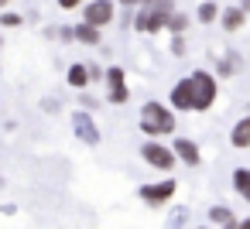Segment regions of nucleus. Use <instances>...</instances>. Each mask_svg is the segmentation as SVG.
I'll use <instances>...</instances> for the list:
<instances>
[{
	"label": "nucleus",
	"instance_id": "1",
	"mask_svg": "<svg viewBox=\"0 0 250 229\" xmlns=\"http://www.w3.org/2000/svg\"><path fill=\"white\" fill-rule=\"evenodd\" d=\"M212 103H216V76H209L206 69H195L171 89V106H178V110L206 113Z\"/></svg>",
	"mask_w": 250,
	"mask_h": 229
},
{
	"label": "nucleus",
	"instance_id": "2",
	"mask_svg": "<svg viewBox=\"0 0 250 229\" xmlns=\"http://www.w3.org/2000/svg\"><path fill=\"white\" fill-rule=\"evenodd\" d=\"M141 130L151 140L168 137V134H175V113L168 106H161V103H144L141 106Z\"/></svg>",
	"mask_w": 250,
	"mask_h": 229
},
{
	"label": "nucleus",
	"instance_id": "3",
	"mask_svg": "<svg viewBox=\"0 0 250 229\" xmlns=\"http://www.w3.org/2000/svg\"><path fill=\"white\" fill-rule=\"evenodd\" d=\"M171 18H175V14H171V0H151V4L141 7L134 28H137L141 35H154V31H161V28H168Z\"/></svg>",
	"mask_w": 250,
	"mask_h": 229
},
{
	"label": "nucleus",
	"instance_id": "4",
	"mask_svg": "<svg viewBox=\"0 0 250 229\" xmlns=\"http://www.w3.org/2000/svg\"><path fill=\"white\" fill-rule=\"evenodd\" d=\"M141 157H144L151 168H158V171H171V168L178 164L175 147H165L161 140H147V144H141Z\"/></svg>",
	"mask_w": 250,
	"mask_h": 229
},
{
	"label": "nucleus",
	"instance_id": "5",
	"mask_svg": "<svg viewBox=\"0 0 250 229\" xmlns=\"http://www.w3.org/2000/svg\"><path fill=\"white\" fill-rule=\"evenodd\" d=\"M127 76H124V69L120 65H110L106 69V103H113V106H120V103H127L130 99V89H127V82H124Z\"/></svg>",
	"mask_w": 250,
	"mask_h": 229
},
{
	"label": "nucleus",
	"instance_id": "6",
	"mask_svg": "<svg viewBox=\"0 0 250 229\" xmlns=\"http://www.w3.org/2000/svg\"><path fill=\"white\" fill-rule=\"evenodd\" d=\"M113 21V4L110 0H93V4H86L83 7V24H93V28H106Z\"/></svg>",
	"mask_w": 250,
	"mask_h": 229
},
{
	"label": "nucleus",
	"instance_id": "7",
	"mask_svg": "<svg viewBox=\"0 0 250 229\" xmlns=\"http://www.w3.org/2000/svg\"><path fill=\"white\" fill-rule=\"evenodd\" d=\"M175 181L168 178V181H158V185H141V198L147 202V205H161V202H168L171 195H175Z\"/></svg>",
	"mask_w": 250,
	"mask_h": 229
},
{
	"label": "nucleus",
	"instance_id": "8",
	"mask_svg": "<svg viewBox=\"0 0 250 229\" xmlns=\"http://www.w3.org/2000/svg\"><path fill=\"white\" fill-rule=\"evenodd\" d=\"M72 127H76V137H79L83 144H89V147L100 144V130H96V123H93L89 113H76V116H72Z\"/></svg>",
	"mask_w": 250,
	"mask_h": 229
},
{
	"label": "nucleus",
	"instance_id": "9",
	"mask_svg": "<svg viewBox=\"0 0 250 229\" xmlns=\"http://www.w3.org/2000/svg\"><path fill=\"white\" fill-rule=\"evenodd\" d=\"M175 154H178V161L188 164V168H199V164H202V154H199V144H195V140L178 137V140H175Z\"/></svg>",
	"mask_w": 250,
	"mask_h": 229
},
{
	"label": "nucleus",
	"instance_id": "10",
	"mask_svg": "<svg viewBox=\"0 0 250 229\" xmlns=\"http://www.w3.org/2000/svg\"><path fill=\"white\" fill-rule=\"evenodd\" d=\"M219 24H223V31H240L247 24V11L243 7H226L223 18H219Z\"/></svg>",
	"mask_w": 250,
	"mask_h": 229
},
{
	"label": "nucleus",
	"instance_id": "11",
	"mask_svg": "<svg viewBox=\"0 0 250 229\" xmlns=\"http://www.w3.org/2000/svg\"><path fill=\"white\" fill-rule=\"evenodd\" d=\"M69 86L72 89H86L89 82H93V76H89V65H83V62H76V65H69Z\"/></svg>",
	"mask_w": 250,
	"mask_h": 229
},
{
	"label": "nucleus",
	"instance_id": "12",
	"mask_svg": "<svg viewBox=\"0 0 250 229\" xmlns=\"http://www.w3.org/2000/svg\"><path fill=\"white\" fill-rule=\"evenodd\" d=\"M229 144H233V147H240V151H243V147H250V116H243V120L233 127Z\"/></svg>",
	"mask_w": 250,
	"mask_h": 229
},
{
	"label": "nucleus",
	"instance_id": "13",
	"mask_svg": "<svg viewBox=\"0 0 250 229\" xmlns=\"http://www.w3.org/2000/svg\"><path fill=\"white\" fill-rule=\"evenodd\" d=\"M209 219H212V222H219L223 229H240V222L233 219V212H229L226 205H212V209H209Z\"/></svg>",
	"mask_w": 250,
	"mask_h": 229
},
{
	"label": "nucleus",
	"instance_id": "14",
	"mask_svg": "<svg viewBox=\"0 0 250 229\" xmlns=\"http://www.w3.org/2000/svg\"><path fill=\"white\" fill-rule=\"evenodd\" d=\"M233 188L243 202H250V168H236L233 171Z\"/></svg>",
	"mask_w": 250,
	"mask_h": 229
},
{
	"label": "nucleus",
	"instance_id": "15",
	"mask_svg": "<svg viewBox=\"0 0 250 229\" xmlns=\"http://www.w3.org/2000/svg\"><path fill=\"white\" fill-rule=\"evenodd\" d=\"M72 38L83 41V45H100V28H93V24H76V28H72Z\"/></svg>",
	"mask_w": 250,
	"mask_h": 229
},
{
	"label": "nucleus",
	"instance_id": "16",
	"mask_svg": "<svg viewBox=\"0 0 250 229\" xmlns=\"http://www.w3.org/2000/svg\"><path fill=\"white\" fill-rule=\"evenodd\" d=\"M216 18H223V11H219V7L212 4V0H206V4H199V21H202V24H212Z\"/></svg>",
	"mask_w": 250,
	"mask_h": 229
},
{
	"label": "nucleus",
	"instance_id": "17",
	"mask_svg": "<svg viewBox=\"0 0 250 229\" xmlns=\"http://www.w3.org/2000/svg\"><path fill=\"white\" fill-rule=\"evenodd\" d=\"M185 28H188V18H185V14H175V18L168 21V31H171V35H182Z\"/></svg>",
	"mask_w": 250,
	"mask_h": 229
},
{
	"label": "nucleus",
	"instance_id": "18",
	"mask_svg": "<svg viewBox=\"0 0 250 229\" xmlns=\"http://www.w3.org/2000/svg\"><path fill=\"white\" fill-rule=\"evenodd\" d=\"M0 24L4 28H21V18L18 14H0Z\"/></svg>",
	"mask_w": 250,
	"mask_h": 229
},
{
	"label": "nucleus",
	"instance_id": "19",
	"mask_svg": "<svg viewBox=\"0 0 250 229\" xmlns=\"http://www.w3.org/2000/svg\"><path fill=\"white\" fill-rule=\"evenodd\" d=\"M171 55H185V41H182V35H175V41H171Z\"/></svg>",
	"mask_w": 250,
	"mask_h": 229
},
{
	"label": "nucleus",
	"instance_id": "20",
	"mask_svg": "<svg viewBox=\"0 0 250 229\" xmlns=\"http://www.w3.org/2000/svg\"><path fill=\"white\" fill-rule=\"evenodd\" d=\"M79 4H83V0H59L62 11H72V7H79Z\"/></svg>",
	"mask_w": 250,
	"mask_h": 229
},
{
	"label": "nucleus",
	"instance_id": "21",
	"mask_svg": "<svg viewBox=\"0 0 250 229\" xmlns=\"http://www.w3.org/2000/svg\"><path fill=\"white\" fill-rule=\"evenodd\" d=\"M120 4H124V7H134V4H141V7H144V4H151V0H120Z\"/></svg>",
	"mask_w": 250,
	"mask_h": 229
},
{
	"label": "nucleus",
	"instance_id": "22",
	"mask_svg": "<svg viewBox=\"0 0 250 229\" xmlns=\"http://www.w3.org/2000/svg\"><path fill=\"white\" fill-rule=\"evenodd\" d=\"M240 229H250V219H243V222H240Z\"/></svg>",
	"mask_w": 250,
	"mask_h": 229
},
{
	"label": "nucleus",
	"instance_id": "23",
	"mask_svg": "<svg viewBox=\"0 0 250 229\" xmlns=\"http://www.w3.org/2000/svg\"><path fill=\"white\" fill-rule=\"evenodd\" d=\"M7 4H11V0H0V7H7Z\"/></svg>",
	"mask_w": 250,
	"mask_h": 229
}]
</instances>
